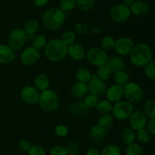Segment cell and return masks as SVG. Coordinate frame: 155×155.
Listing matches in <instances>:
<instances>
[{
	"label": "cell",
	"mask_w": 155,
	"mask_h": 155,
	"mask_svg": "<svg viewBox=\"0 0 155 155\" xmlns=\"http://www.w3.org/2000/svg\"><path fill=\"white\" fill-rule=\"evenodd\" d=\"M68 47L61 39L53 38L47 42L44 48V54L48 61L58 62L68 56Z\"/></svg>",
	"instance_id": "1"
},
{
	"label": "cell",
	"mask_w": 155,
	"mask_h": 155,
	"mask_svg": "<svg viewBox=\"0 0 155 155\" xmlns=\"http://www.w3.org/2000/svg\"><path fill=\"white\" fill-rule=\"evenodd\" d=\"M130 60L136 68H144L152 61V51L149 46L144 43L135 45L130 54Z\"/></svg>",
	"instance_id": "2"
},
{
	"label": "cell",
	"mask_w": 155,
	"mask_h": 155,
	"mask_svg": "<svg viewBox=\"0 0 155 155\" xmlns=\"http://www.w3.org/2000/svg\"><path fill=\"white\" fill-rule=\"evenodd\" d=\"M66 19V15L60 8L53 7L47 9L43 13L42 21L47 29L58 30L64 25Z\"/></svg>",
	"instance_id": "3"
},
{
	"label": "cell",
	"mask_w": 155,
	"mask_h": 155,
	"mask_svg": "<svg viewBox=\"0 0 155 155\" xmlns=\"http://www.w3.org/2000/svg\"><path fill=\"white\" fill-rule=\"evenodd\" d=\"M39 105L45 112H53L58 108L60 99L57 93L53 90L47 89L39 94Z\"/></svg>",
	"instance_id": "4"
},
{
	"label": "cell",
	"mask_w": 155,
	"mask_h": 155,
	"mask_svg": "<svg viewBox=\"0 0 155 155\" xmlns=\"http://www.w3.org/2000/svg\"><path fill=\"white\" fill-rule=\"evenodd\" d=\"M134 111V106L127 100H120L113 105L111 115L119 120L129 119Z\"/></svg>",
	"instance_id": "5"
},
{
	"label": "cell",
	"mask_w": 155,
	"mask_h": 155,
	"mask_svg": "<svg viewBox=\"0 0 155 155\" xmlns=\"http://www.w3.org/2000/svg\"><path fill=\"white\" fill-rule=\"evenodd\" d=\"M124 97L126 100L133 103H139L143 98V91L140 85L134 81H129L123 87Z\"/></svg>",
	"instance_id": "6"
},
{
	"label": "cell",
	"mask_w": 155,
	"mask_h": 155,
	"mask_svg": "<svg viewBox=\"0 0 155 155\" xmlns=\"http://www.w3.org/2000/svg\"><path fill=\"white\" fill-rule=\"evenodd\" d=\"M87 61L94 66L105 65L108 59L107 52L101 47H92L86 53Z\"/></svg>",
	"instance_id": "7"
},
{
	"label": "cell",
	"mask_w": 155,
	"mask_h": 155,
	"mask_svg": "<svg viewBox=\"0 0 155 155\" xmlns=\"http://www.w3.org/2000/svg\"><path fill=\"white\" fill-rule=\"evenodd\" d=\"M27 40V35L21 28H14L10 31L8 37V46L14 50L23 48Z\"/></svg>",
	"instance_id": "8"
},
{
	"label": "cell",
	"mask_w": 155,
	"mask_h": 155,
	"mask_svg": "<svg viewBox=\"0 0 155 155\" xmlns=\"http://www.w3.org/2000/svg\"><path fill=\"white\" fill-rule=\"evenodd\" d=\"M131 15L130 7H127L123 3L115 5L109 12V16L110 19L117 23L126 22L130 19Z\"/></svg>",
	"instance_id": "9"
},
{
	"label": "cell",
	"mask_w": 155,
	"mask_h": 155,
	"mask_svg": "<svg viewBox=\"0 0 155 155\" xmlns=\"http://www.w3.org/2000/svg\"><path fill=\"white\" fill-rule=\"evenodd\" d=\"M40 59L39 50L34 47L27 46L21 53V61L26 66H32L38 62Z\"/></svg>",
	"instance_id": "10"
},
{
	"label": "cell",
	"mask_w": 155,
	"mask_h": 155,
	"mask_svg": "<svg viewBox=\"0 0 155 155\" xmlns=\"http://www.w3.org/2000/svg\"><path fill=\"white\" fill-rule=\"evenodd\" d=\"M148 122V117L142 110H134L129 118V124L135 132L145 129Z\"/></svg>",
	"instance_id": "11"
},
{
	"label": "cell",
	"mask_w": 155,
	"mask_h": 155,
	"mask_svg": "<svg viewBox=\"0 0 155 155\" xmlns=\"http://www.w3.org/2000/svg\"><path fill=\"white\" fill-rule=\"evenodd\" d=\"M134 46V42L131 38L123 36L116 40L114 50L119 56H126L130 54Z\"/></svg>",
	"instance_id": "12"
},
{
	"label": "cell",
	"mask_w": 155,
	"mask_h": 155,
	"mask_svg": "<svg viewBox=\"0 0 155 155\" xmlns=\"http://www.w3.org/2000/svg\"><path fill=\"white\" fill-rule=\"evenodd\" d=\"M39 91L33 86H26L21 90V98L28 105H36L39 103Z\"/></svg>",
	"instance_id": "13"
},
{
	"label": "cell",
	"mask_w": 155,
	"mask_h": 155,
	"mask_svg": "<svg viewBox=\"0 0 155 155\" xmlns=\"http://www.w3.org/2000/svg\"><path fill=\"white\" fill-rule=\"evenodd\" d=\"M88 91L89 94H94V95L99 97L105 94L107 86L104 81L100 80L96 74H92V78L90 81L87 84Z\"/></svg>",
	"instance_id": "14"
},
{
	"label": "cell",
	"mask_w": 155,
	"mask_h": 155,
	"mask_svg": "<svg viewBox=\"0 0 155 155\" xmlns=\"http://www.w3.org/2000/svg\"><path fill=\"white\" fill-rule=\"evenodd\" d=\"M106 97L107 100L110 103H115L121 100L124 97V88L123 86L118 85L117 84H112L106 90Z\"/></svg>",
	"instance_id": "15"
},
{
	"label": "cell",
	"mask_w": 155,
	"mask_h": 155,
	"mask_svg": "<svg viewBox=\"0 0 155 155\" xmlns=\"http://www.w3.org/2000/svg\"><path fill=\"white\" fill-rule=\"evenodd\" d=\"M16 58L15 50L5 44H0V64H9Z\"/></svg>",
	"instance_id": "16"
},
{
	"label": "cell",
	"mask_w": 155,
	"mask_h": 155,
	"mask_svg": "<svg viewBox=\"0 0 155 155\" xmlns=\"http://www.w3.org/2000/svg\"><path fill=\"white\" fill-rule=\"evenodd\" d=\"M68 55L75 61H81L86 57V50L80 44L74 43L68 47Z\"/></svg>",
	"instance_id": "17"
},
{
	"label": "cell",
	"mask_w": 155,
	"mask_h": 155,
	"mask_svg": "<svg viewBox=\"0 0 155 155\" xmlns=\"http://www.w3.org/2000/svg\"><path fill=\"white\" fill-rule=\"evenodd\" d=\"M89 93L88 91L87 84L83 83V82L77 81L71 88V94L73 97L77 100H80L84 98Z\"/></svg>",
	"instance_id": "18"
},
{
	"label": "cell",
	"mask_w": 155,
	"mask_h": 155,
	"mask_svg": "<svg viewBox=\"0 0 155 155\" xmlns=\"http://www.w3.org/2000/svg\"><path fill=\"white\" fill-rule=\"evenodd\" d=\"M131 14L136 16H142L148 13L149 6L145 2L142 0H136L130 7Z\"/></svg>",
	"instance_id": "19"
},
{
	"label": "cell",
	"mask_w": 155,
	"mask_h": 155,
	"mask_svg": "<svg viewBox=\"0 0 155 155\" xmlns=\"http://www.w3.org/2000/svg\"><path fill=\"white\" fill-rule=\"evenodd\" d=\"M106 65L108 67L112 74L119 71H123L125 68V62L120 56H112L108 58Z\"/></svg>",
	"instance_id": "20"
},
{
	"label": "cell",
	"mask_w": 155,
	"mask_h": 155,
	"mask_svg": "<svg viewBox=\"0 0 155 155\" xmlns=\"http://www.w3.org/2000/svg\"><path fill=\"white\" fill-rule=\"evenodd\" d=\"M34 85L35 88L40 92L45 91L48 89L50 86L49 78L45 73H40L35 78Z\"/></svg>",
	"instance_id": "21"
},
{
	"label": "cell",
	"mask_w": 155,
	"mask_h": 155,
	"mask_svg": "<svg viewBox=\"0 0 155 155\" xmlns=\"http://www.w3.org/2000/svg\"><path fill=\"white\" fill-rule=\"evenodd\" d=\"M114 125V116L111 114L101 115L98 120V127L104 132H107L111 129Z\"/></svg>",
	"instance_id": "22"
},
{
	"label": "cell",
	"mask_w": 155,
	"mask_h": 155,
	"mask_svg": "<svg viewBox=\"0 0 155 155\" xmlns=\"http://www.w3.org/2000/svg\"><path fill=\"white\" fill-rule=\"evenodd\" d=\"M89 108L86 107L83 101H77L72 103L69 106L68 112L71 115L74 116H80L82 115H84L86 112H87Z\"/></svg>",
	"instance_id": "23"
},
{
	"label": "cell",
	"mask_w": 155,
	"mask_h": 155,
	"mask_svg": "<svg viewBox=\"0 0 155 155\" xmlns=\"http://www.w3.org/2000/svg\"><path fill=\"white\" fill-rule=\"evenodd\" d=\"M39 24L36 20L31 19L27 21V22L24 24V31L25 32L26 34L27 35V38L29 36H32L34 37V34L36 33L39 30Z\"/></svg>",
	"instance_id": "24"
},
{
	"label": "cell",
	"mask_w": 155,
	"mask_h": 155,
	"mask_svg": "<svg viewBox=\"0 0 155 155\" xmlns=\"http://www.w3.org/2000/svg\"><path fill=\"white\" fill-rule=\"evenodd\" d=\"M76 78L78 81L88 84L92 79V74L88 68L81 67V68H79L76 71Z\"/></svg>",
	"instance_id": "25"
},
{
	"label": "cell",
	"mask_w": 155,
	"mask_h": 155,
	"mask_svg": "<svg viewBox=\"0 0 155 155\" xmlns=\"http://www.w3.org/2000/svg\"><path fill=\"white\" fill-rule=\"evenodd\" d=\"M91 140L95 143H100L104 141L105 137V132L98 127V126H92L90 129V133H89Z\"/></svg>",
	"instance_id": "26"
},
{
	"label": "cell",
	"mask_w": 155,
	"mask_h": 155,
	"mask_svg": "<svg viewBox=\"0 0 155 155\" xmlns=\"http://www.w3.org/2000/svg\"><path fill=\"white\" fill-rule=\"evenodd\" d=\"M95 108H96V110L101 115L108 114L111 112L112 109H113V103H110L107 100H101L98 101Z\"/></svg>",
	"instance_id": "27"
},
{
	"label": "cell",
	"mask_w": 155,
	"mask_h": 155,
	"mask_svg": "<svg viewBox=\"0 0 155 155\" xmlns=\"http://www.w3.org/2000/svg\"><path fill=\"white\" fill-rule=\"evenodd\" d=\"M121 137H122L123 141L126 144L129 145V144H131L135 142V140L136 139V132L130 127L126 128L123 130Z\"/></svg>",
	"instance_id": "28"
},
{
	"label": "cell",
	"mask_w": 155,
	"mask_h": 155,
	"mask_svg": "<svg viewBox=\"0 0 155 155\" xmlns=\"http://www.w3.org/2000/svg\"><path fill=\"white\" fill-rule=\"evenodd\" d=\"M143 112L149 119H155V100L149 99L144 103Z\"/></svg>",
	"instance_id": "29"
},
{
	"label": "cell",
	"mask_w": 155,
	"mask_h": 155,
	"mask_svg": "<svg viewBox=\"0 0 155 155\" xmlns=\"http://www.w3.org/2000/svg\"><path fill=\"white\" fill-rule=\"evenodd\" d=\"M114 79L117 84L124 87L130 81V76L126 71H124V70H123L114 73Z\"/></svg>",
	"instance_id": "30"
},
{
	"label": "cell",
	"mask_w": 155,
	"mask_h": 155,
	"mask_svg": "<svg viewBox=\"0 0 155 155\" xmlns=\"http://www.w3.org/2000/svg\"><path fill=\"white\" fill-rule=\"evenodd\" d=\"M111 71L108 68V67L105 65H100V66L97 67L96 70V76L100 79V80L105 81L108 80L111 75Z\"/></svg>",
	"instance_id": "31"
},
{
	"label": "cell",
	"mask_w": 155,
	"mask_h": 155,
	"mask_svg": "<svg viewBox=\"0 0 155 155\" xmlns=\"http://www.w3.org/2000/svg\"><path fill=\"white\" fill-rule=\"evenodd\" d=\"M152 135L148 132L146 129H142L140 130L137 131L136 132V138L138 140L139 143L142 144H148L150 142Z\"/></svg>",
	"instance_id": "32"
},
{
	"label": "cell",
	"mask_w": 155,
	"mask_h": 155,
	"mask_svg": "<svg viewBox=\"0 0 155 155\" xmlns=\"http://www.w3.org/2000/svg\"><path fill=\"white\" fill-rule=\"evenodd\" d=\"M125 155H143V148L141 144L134 142L127 145Z\"/></svg>",
	"instance_id": "33"
},
{
	"label": "cell",
	"mask_w": 155,
	"mask_h": 155,
	"mask_svg": "<svg viewBox=\"0 0 155 155\" xmlns=\"http://www.w3.org/2000/svg\"><path fill=\"white\" fill-rule=\"evenodd\" d=\"M115 43L116 40L111 36H106L101 39V48L105 51H109V50H114Z\"/></svg>",
	"instance_id": "34"
},
{
	"label": "cell",
	"mask_w": 155,
	"mask_h": 155,
	"mask_svg": "<svg viewBox=\"0 0 155 155\" xmlns=\"http://www.w3.org/2000/svg\"><path fill=\"white\" fill-rule=\"evenodd\" d=\"M101 155H121L120 147L117 144H108L101 150Z\"/></svg>",
	"instance_id": "35"
},
{
	"label": "cell",
	"mask_w": 155,
	"mask_h": 155,
	"mask_svg": "<svg viewBox=\"0 0 155 155\" xmlns=\"http://www.w3.org/2000/svg\"><path fill=\"white\" fill-rule=\"evenodd\" d=\"M47 43L46 38L44 35H37L33 38L32 41V46L34 47L35 49L38 50H42L45 48V45Z\"/></svg>",
	"instance_id": "36"
},
{
	"label": "cell",
	"mask_w": 155,
	"mask_h": 155,
	"mask_svg": "<svg viewBox=\"0 0 155 155\" xmlns=\"http://www.w3.org/2000/svg\"><path fill=\"white\" fill-rule=\"evenodd\" d=\"M77 0H61L60 9L64 12H69L77 7Z\"/></svg>",
	"instance_id": "37"
},
{
	"label": "cell",
	"mask_w": 155,
	"mask_h": 155,
	"mask_svg": "<svg viewBox=\"0 0 155 155\" xmlns=\"http://www.w3.org/2000/svg\"><path fill=\"white\" fill-rule=\"evenodd\" d=\"M76 40H77V34L72 30H67L62 34L61 40L68 46L76 43Z\"/></svg>",
	"instance_id": "38"
},
{
	"label": "cell",
	"mask_w": 155,
	"mask_h": 155,
	"mask_svg": "<svg viewBox=\"0 0 155 155\" xmlns=\"http://www.w3.org/2000/svg\"><path fill=\"white\" fill-rule=\"evenodd\" d=\"M95 4V0H77V6L83 12L91 10Z\"/></svg>",
	"instance_id": "39"
},
{
	"label": "cell",
	"mask_w": 155,
	"mask_h": 155,
	"mask_svg": "<svg viewBox=\"0 0 155 155\" xmlns=\"http://www.w3.org/2000/svg\"><path fill=\"white\" fill-rule=\"evenodd\" d=\"M144 73L147 78L155 80V62L151 61L144 67Z\"/></svg>",
	"instance_id": "40"
},
{
	"label": "cell",
	"mask_w": 155,
	"mask_h": 155,
	"mask_svg": "<svg viewBox=\"0 0 155 155\" xmlns=\"http://www.w3.org/2000/svg\"><path fill=\"white\" fill-rule=\"evenodd\" d=\"M84 103L87 108H94L96 106L98 103V97L94 95V94H89L84 97Z\"/></svg>",
	"instance_id": "41"
},
{
	"label": "cell",
	"mask_w": 155,
	"mask_h": 155,
	"mask_svg": "<svg viewBox=\"0 0 155 155\" xmlns=\"http://www.w3.org/2000/svg\"><path fill=\"white\" fill-rule=\"evenodd\" d=\"M49 155H69L66 147L63 145H54L49 150Z\"/></svg>",
	"instance_id": "42"
},
{
	"label": "cell",
	"mask_w": 155,
	"mask_h": 155,
	"mask_svg": "<svg viewBox=\"0 0 155 155\" xmlns=\"http://www.w3.org/2000/svg\"><path fill=\"white\" fill-rule=\"evenodd\" d=\"M68 132H69V129H68V126L64 124H59L54 128V133L61 138L67 136L68 135Z\"/></svg>",
	"instance_id": "43"
},
{
	"label": "cell",
	"mask_w": 155,
	"mask_h": 155,
	"mask_svg": "<svg viewBox=\"0 0 155 155\" xmlns=\"http://www.w3.org/2000/svg\"><path fill=\"white\" fill-rule=\"evenodd\" d=\"M28 155H47L45 149L40 145H32L29 151L27 152Z\"/></svg>",
	"instance_id": "44"
},
{
	"label": "cell",
	"mask_w": 155,
	"mask_h": 155,
	"mask_svg": "<svg viewBox=\"0 0 155 155\" xmlns=\"http://www.w3.org/2000/svg\"><path fill=\"white\" fill-rule=\"evenodd\" d=\"M74 30L79 35H86L89 33V29L86 24L78 22L74 24Z\"/></svg>",
	"instance_id": "45"
},
{
	"label": "cell",
	"mask_w": 155,
	"mask_h": 155,
	"mask_svg": "<svg viewBox=\"0 0 155 155\" xmlns=\"http://www.w3.org/2000/svg\"><path fill=\"white\" fill-rule=\"evenodd\" d=\"M66 149L68 150V153L70 154H75L77 153L79 151V145L77 143L74 142V141H70L69 143L67 144V145L65 146Z\"/></svg>",
	"instance_id": "46"
},
{
	"label": "cell",
	"mask_w": 155,
	"mask_h": 155,
	"mask_svg": "<svg viewBox=\"0 0 155 155\" xmlns=\"http://www.w3.org/2000/svg\"><path fill=\"white\" fill-rule=\"evenodd\" d=\"M32 147V144L29 140L27 139H22L19 142V147L22 151L24 152H28L30 147Z\"/></svg>",
	"instance_id": "47"
},
{
	"label": "cell",
	"mask_w": 155,
	"mask_h": 155,
	"mask_svg": "<svg viewBox=\"0 0 155 155\" xmlns=\"http://www.w3.org/2000/svg\"><path fill=\"white\" fill-rule=\"evenodd\" d=\"M145 129L151 135H155V119H150L148 120Z\"/></svg>",
	"instance_id": "48"
},
{
	"label": "cell",
	"mask_w": 155,
	"mask_h": 155,
	"mask_svg": "<svg viewBox=\"0 0 155 155\" xmlns=\"http://www.w3.org/2000/svg\"><path fill=\"white\" fill-rule=\"evenodd\" d=\"M33 5L36 7H43L48 3L49 0H33Z\"/></svg>",
	"instance_id": "49"
},
{
	"label": "cell",
	"mask_w": 155,
	"mask_h": 155,
	"mask_svg": "<svg viewBox=\"0 0 155 155\" xmlns=\"http://www.w3.org/2000/svg\"><path fill=\"white\" fill-rule=\"evenodd\" d=\"M86 155H101V152L97 148L92 147V148L88 149L86 153Z\"/></svg>",
	"instance_id": "50"
},
{
	"label": "cell",
	"mask_w": 155,
	"mask_h": 155,
	"mask_svg": "<svg viewBox=\"0 0 155 155\" xmlns=\"http://www.w3.org/2000/svg\"><path fill=\"white\" fill-rule=\"evenodd\" d=\"M101 31H102V29H101V27H93V28L92 29V30H91V32H92L93 34H95V35L100 34V33H101Z\"/></svg>",
	"instance_id": "51"
},
{
	"label": "cell",
	"mask_w": 155,
	"mask_h": 155,
	"mask_svg": "<svg viewBox=\"0 0 155 155\" xmlns=\"http://www.w3.org/2000/svg\"><path fill=\"white\" fill-rule=\"evenodd\" d=\"M134 1L135 0H123V4L125 5L127 7H130L134 2Z\"/></svg>",
	"instance_id": "52"
},
{
	"label": "cell",
	"mask_w": 155,
	"mask_h": 155,
	"mask_svg": "<svg viewBox=\"0 0 155 155\" xmlns=\"http://www.w3.org/2000/svg\"><path fill=\"white\" fill-rule=\"evenodd\" d=\"M70 155H79L78 153H75V154H70Z\"/></svg>",
	"instance_id": "53"
},
{
	"label": "cell",
	"mask_w": 155,
	"mask_h": 155,
	"mask_svg": "<svg viewBox=\"0 0 155 155\" xmlns=\"http://www.w3.org/2000/svg\"><path fill=\"white\" fill-rule=\"evenodd\" d=\"M0 75H1V71H0Z\"/></svg>",
	"instance_id": "54"
}]
</instances>
